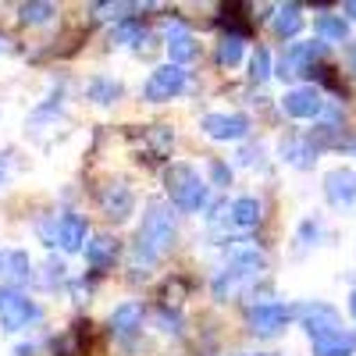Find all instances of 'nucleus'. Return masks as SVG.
Instances as JSON below:
<instances>
[{"mask_svg":"<svg viewBox=\"0 0 356 356\" xmlns=\"http://www.w3.org/2000/svg\"><path fill=\"white\" fill-rule=\"evenodd\" d=\"M321 50H324V43H292V47H285V54H282V61H278V68H275V75L278 79H300V75H310L317 65V57H321Z\"/></svg>","mask_w":356,"mask_h":356,"instance_id":"nucleus-7","label":"nucleus"},{"mask_svg":"<svg viewBox=\"0 0 356 356\" xmlns=\"http://www.w3.org/2000/svg\"><path fill=\"white\" fill-rule=\"evenodd\" d=\"M118 257V243L111 239V235H93V243H86V260L97 267V271H104V267H111Z\"/></svg>","mask_w":356,"mask_h":356,"instance_id":"nucleus-18","label":"nucleus"},{"mask_svg":"<svg viewBox=\"0 0 356 356\" xmlns=\"http://www.w3.org/2000/svg\"><path fill=\"white\" fill-rule=\"evenodd\" d=\"M107 328L118 339H132L143 328V303H122L111 317H107Z\"/></svg>","mask_w":356,"mask_h":356,"instance_id":"nucleus-13","label":"nucleus"},{"mask_svg":"<svg viewBox=\"0 0 356 356\" xmlns=\"http://www.w3.org/2000/svg\"><path fill=\"white\" fill-rule=\"evenodd\" d=\"M93 11H97V18H122V22H129L125 11H139V8L136 4H97Z\"/></svg>","mask_w":356,"mask_h":356,"instance_id":"nucleus-31","label":"nucleus"},{"mask_svg":"<svg viewBox=\"0 0 356 356\" xmlns=\"http://www.w3.org/2000/svg\"><path fill=\"white\" fill-rule=\"evenodd\" d=\"M36 317V303L22 296L18 289L0 285V328L4 332H22L29 321Z\"/></svg>","mask_w":356,"mask_h":356,"instance_id":"nucleus-5","label":"nucleus"},{"mask_svg":"<svg viewBox=\"0 0 356 356\" xmlns=\"http://www.w3.org/2000/svg\"><path fill=\"white\" fill-rule=\"evenodd\" d=\"M97 200H100V211H104L111 221H125V218L132 214V207H136V196H132L129 182H122V178L104 182L100 193H97Z\"/></svg>","mask_w":356,"mask_h":356,"instance_id":"nucleus-8","label":"nucleus"},{"mask_svg":"<svg viewBox=\"0 0 356 356\" xmlns=\"http://www.w3.org/2000/svg\"><path fill=\"white\" fill-rule=\"evenodd\" d=\"M186 86H189V72H186L182 65H164V68H157L150 79H146L143 97L154 100V104H164V100H171V97L182 93Z\"/></svg>","mask_w":356,"mask_h":356,"instance_id":"nucleus-6","label":"nucleus"},{"mask_svg":"<svg viewBox=\"0 0 356 356\" xmlns=\"http://www.w3.org/2000/svg\"><path fill=\"white\" fill-rule=\"evenodd\" d=\"M267 75H271V54H267L264 47H257L253 57H250V79L253 82H264Z\"/></svg>","mask_w":356,"mask_h":356,"instance_id":"nucleus-28","label":"nucleus"},{"mask_svg":"<svg viewBox=\"0 0 356 356\" xmlns=\"http://www.w3.org/2000/svg\"><path fill=\"white\" fill-rule=\"evenodd\" d=\"M243 11H246L243 4H232V8H225V18H221V22L228 25V36H239V40H246V36L253 33V22H250Z\"/></svg>","mask_w":356,"mask_h":356,"instance_id":"nucleus-23","label":"nucleus"},{"mask_svg":"<svg viewBox=\"0 0 356 356\" xmlns=\"http://www.w3.org/2000/svg\"><path fill=\"white\" fill-rule=\"evenodd\" d=\"M282 111L289 118H317L324 111V100H321V89L314 86H300V89H289L282 97Z\"/></svg>","mask_w":356,"mask_h":356,"instance_id":"nucleus-11","label":"nucleus"},{"mask_svg":"<svg viewBox=\"0 0 356 356\" xmlns=\"http://www.w3.org/2000/svg\"><path fill=\"white\" fill-rule=\"evenodd\" d=\"M182 292H186V282L175 278V282H168V285L161 289V300H164V303H178V296H182Z\"/></svg>","mask_w":356,"mask_h":356,"instance_id":"nucleus-33","label":"nucleus"},{"mask_svg":"<svg viewBox=\"0 0 356 356\" xmlns=\"http://www.w3.org/2000/svg\"><path fill=\"white\" fill-rule=\"evenodd\" d=\"M271 25H275V36H282V40L300 36V29H303V11H300V4H282V8H275Z\"/></svg>","mask_w":356,"mask_h":356,"instance_id":"nucleus-17","label":"nucleus"},{"mask_svg":"<svg viewBox=\"0 0 356 356\" xmlns=\"http://www.w3.org/2000/svg\"><path fill=\"white\" fill-rule=\"evenodd\" d=\"M86 93H89V100L93 104H114L118 97H122V82H114V79H93L86 86Z\"/></svg>","mask_w":356,"mask_h":356,"instance_id":"nucleus-21","label":"nucleus"},{"mask_svg":"<svg viewBox=\"0 0 356 356\" xmlns=\"http://www.w3.org/2000/svg\"><path fill=\"white\" fill-rule=\"evenodd\" d=\"M54 15H57L54 4H22V8H18V18H22L25 25H43V22H50Z\"/></svg>","mask_w":356,"mask_h":356,"instance_id":"nucleus-27","label":"nucleus"},{"mask_svg":"<svg viewBox=\"0 0 356 356\" xmlns=\"http://www.w3.org/2000/svg\"><path fill=\"white\" fill-rule=\"evenodd\" d=\"M168 54H171V65H186L196 57V40L186 25H171L168 29Z\"/></svg>","mask_w":356,"mask_h":356,"instance_id":"nucleus-15","label":"nucleus"},{"mask_svg":"<svg viewBox=\"0 0 356 356\" xmlns=\"http://www.w3.org/2000/svg\"><path fill=\"white\" fill-rule=\"evenodd\" d=\"M264 271V257L257 253V250H243V253H235L228 264H225V271L214 278V296L218 300H228V296L239 289L243 282H250V278H257Z\"/></svg>","mask_w":356,"mask_h":356,"instance_id":"nucleus-3","label":"nucleus"},{"mask_svg":"<svg viewBox=\"0 0 356 356\" xmlns=\"http://www.w3.org/2000/svg\"><path fill=\"white\" fill-rule=\"evenodd\" d=\"M300 317H303V328H307V335H310V342H314V346H324V342H332V339L346 335L339 314H335L332 307H324V303L303 307V310H300Z\"/></svg>","mask_w":356,"mask_h":356,"instance_id":"nucleus-4","label":"nucleus"},{"mask_svg":"<svg viewBox=\"0 0 356 356\" xmlns=\"http://www.w3.org/2000/svg\"><path fill=\"white\" fill-rule=\"evenodd\" d=\"M8 171H11V154H0V186L8 182Z\"/></svg>","mask_w":356,"mask_h":356,"instance_id":"nucleus-34","label":"nucleus"},{"mask_svg":"<svg viewBox=\"0 0 356 356\" xmlns=\"http://www.w3.org/2000/svg\"><path fill=\"white\" fill-rule=\"evenodd\" d=\"M317 356H353L356 353V332H346L332 342H324V346H314Z\"/></svg>","mask_w":356,"mask_h":356,"instance_id":"nucleus-25","label":"nucleus"},{"mask_svg":"<svg viewBox=\"0 0 356 356\" xmlns=\"http://www.w3.org/2000/svg\"><path fill=\"white\" fill-rule=\"evenodd\" d=\"M211 178H214V186H228L232 182V168L221 164V161H211Z\"/></svg>","mask_w":356,"mask_h":356,"instance_id":"nucleus-32","label":"nucleus"},{"mask_svg":"<svg viewBox=\"0 0 356 356\" xmlns=\"http://www.w3.org/2000/svg\"><path fill=\"white\" fill-rule=\"evenodd\" d=\"M314 29H317V36L328 40V43H342V40L349 36V25H346L339 15H321V18L314 22Z\"/></svg>","mask_w":356,"mask_h":356,"instance_id":"nucleus-19","label":"nucleus"},{"mask_svg":"<svg viewBox=\"0 0 356 356\" xmlns=\"http://www.w3.org/2000/svg\"><path fill=\"white\" fill-rule=\"evenodd\" d=\"M143 139L150 143V157H154V161L168 157V154H171V146H175V136H171V129H164V125L146 129V136H143Z\"/></svg>","mask_w":356,"mask_h":356,"instance_id":"nucleus-22","label":"nucleus"},{"mask_svg":"<svg viewBox=\"0 0 356 356\" xmlns=\"http://www.w3.org/2000/svg\"><path fill=\"white\" fill-rule=\"evenodd\" d=\"M164 186H168V196L171 203L178 207V211H200V207L207 203V182L196 175L193 164H171L168 175H164Z\"/></svg>","mask_w":356,"mask_h":356,"instance_id":"nucleus-2","label":"nucleus"},{"mask_svg":"<svg viewBox=\"0 0 356 356\" xmlns=\"http://www.w3.org/2000/svg\"><path fill=\"white\" fill-rule=\"evenodd\" d=\"M324 193H328V200L335 207H349L356 200V171L349 168H335L324 175Z\"/></svg>","mask_w":356,"mask_h":356,"instance_id":"nucleus-12","label":"nucleus"},{"mask_svg":"<svg viewBox=\"0 0 356 356\" xmlns=\"http://www.w3.org/2000/svg\"><path fill=\"white\" fill-rule=\"evenodd\" d=\"M246 356H264V353H246Z\"/></svg>","mask_w":356,"mask_h":356,"instance_id":"nucleus-38","label":"nucleus"},{"mask_svg":"<svg viewBox=\"0 0 356 356\" xmlns=\"http://www.w3.org/2000/svg\"><path fill=\"white\" fill-rule=\"evenodd\" d=\"M175 243V218L164 203H150L143 214V225L136 232V246H132V264L150 267L157 264Z\"/></svg>","mask_w":356,"mask_h":356,"instance_id":"nucleus-1","label":"nucleus"},{"mask_svg":"<svg viewBox=\"0 0 356 356\" xmlns=\"http://www.w3.org/2000/svg\"><path fill=\"white\" fill-rule=\"evenodd\" d=\"M346 15H353V18H356V0H346Z\"/></svg>","mask_w":356,"mask_h":356,"instance_id":"nucleus-35","label":"nucleus"},{"mask_svg":"<svg viewBox=\"0 0 356 356\" xmlns=\"http://www.w3.org/2000/svg\"><path fill=\"white\" fill-rule=\"evenodd\" d=\"M349 68H353V75H356V50H353V57H349Z\"/></svg>","mask_w":356,"mask_h":356,"instance_id":"nucleus-36","label":"nucleus"},{"mask_svg":"<svg viewBox=\"0 0 356 356\" xmlns=\"http://www.w3.org/2000/svg\"><path fill=\"white\" fill-rule=\"evenodd\" d=\"M285 324H289V307H282V303H260V307L250 310V332L253 335L271 339L285 328Z\"/></svg>","mask_w":356,"mask_h":356,"instance_id":"nucleus-10","label":"nucleus"},{"mask_svg":"<svg viewBox=\"0 0 356 356\" xmlns=\"http://www.w3.org/2000/svg\"><path fill=\"white\" fill-rule=\"evenodd\" d=\"M86 346H89V324L79 321V324H72V332L57 335V339L50 342V353H54V356H82Z\"/></svg>","mask_w":356,"mask_h":356,"instance_id":"nucleus-14","label":"nucleus"},{"mask_svg":"<svg viewBox=\"0 0 356 356\" xmlns=\"http://www.w3.org/2000/svg\"><path fill=\"white\" fill-rule=\"evenodd\" d=\"M282 150H285V157H289L296 168H310V157L317 154V150H307V146H300V143H285Z\"/></svg>","mask_w":356,"mask_h":356,"instance_id":"nucleus-30","label":"nucleus"},{"mask_svg":"<svg viewBox=\"0 0 356 356\" xmlns=\"http://www.w3.org/2000/svg\"><path fill=\"white\" fill-rule=\"evenodd\" d=\"M349 310H353V317H356V292H353V300H349Z\"/></svg>","mask_w":356,"mask_h":356,"instance_id":"nucleus-37","label":"nucleus"},{"mask_svg":"<svg viewBox=\"0 0 356 356\" xmlns=\"http://www.w3.org/2000/svg\"><path fill=\"white\" fill-rule=\"evenodd\" d=\"M200 125H203V132L211 139H221V143L250 136V118L246 114H207Z\"/></svg>","mask_w":356,"mask_h":356,"instance_id":"nucleus-9","label":"nucleus"},{"mask_svg":"<svg viewBox=\"0 0 356 356\" xmlns=\"http://www.w3.org/2000/svg\"><path fill=\"white\" fill-rule=\"evenodd\" d=\"M111 40H114V43H125V47H139V43L146 40V29H143V22H136V18L118 22L114 33H111Z\"/></svg>","mask_w":356,"mask_h":356,"instance_id":"nucleus-24","label":"nucleus"},{"mask_svg":"<svg viewBox=\"0 0 356 356\" xmlns=\"http://www.w3.org/2000/svg\"><path fill=\"white\" fill-rule=\"evenodd\" d=\"M57 243H61L65 253L82 250V243H86V218H79V214H65L61 221H57Z\"/></svg>","mask_w":356,"mask_h":356,"instance_id":"nucleus-16","label":"nucleus"},{"mask_svg":"<svg viewBox=\"0 0 356 356\" xmlns=\"http://www.w3.org/2000/svg\"><path fill=\"white\" fill-rule=\"evenodd\" d=\"M232 221L239 225V228H253L260 221V203L253 196H239L232 203Z\"/></svg>","mask_w":356,"mask_h":356,"instance_id":"nucleus-20","label":"nucleus"},{"mask_svg":"<svg viewBox=\"0 0 356 356\" xmlns=\"http://www.w3.org/2000/svg\"><path fill=\"white\" fill-rule=\"evenodd\" d=\"M243 43L246 40H239V36H225L221 43H218V61L225 65V68H235L243 61Z\"/></svg>","mask_w":356,"mask_h":356,"instance_id":"nucleus-26","label":"nucleus"},{"mask_svg":"<svg viewBox=\"0 0 356 356\" xmlns=\"http://www.w3.org/2000/svg\"><path fill=\"white\" fill-rule=\"evenodd\" d=\"M4 264L11 267V275H15L18 282H29V278H33V267H29V257H25L22 250L8 253V257H4Z\"/></svg>","mask_w":356,"mask_h":356,"instance_id":"nucleus-29","label":"nucleus"}]
</instances>
